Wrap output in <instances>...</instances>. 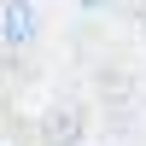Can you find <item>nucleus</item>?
Here are the masks:
<instances>
[{
	"instance_id": "nucleus-1",
	"label": "nucleus",
	"mask_w": 146,
	"mask_h": 146,
	"mask_svg": "<svg viewBox=\"0 0 146 146\" xmlns=\"http://www.w3.org/2000/svg\"><path fill=\"white\" fill-rule=\"evenodd\" d=\"M82 140V111L76 105H53L47 111V146H76Z\"/></svg>"
},
{
	"instance_id": "nucleus-2",
	"label": "nucleus",
	"mask_w": 146,
	"mask_h": 146,
	"mask_svg": "<svg viewBox=\"0 0 146 146\" xmlns=\"http://www.w3.org/2000/svg\"><path fill=\"white\" fill-rule=\"evenodd\" d=\"M35 6L29 0H6V47H23V41H35Z\"/></svg>"
},
{
	"instance_id": "nucleus-3",
	"label": "nucleus",
	"mask_w": 146,
	"mask_h": 146,
	"mask_svg": "<svg viewBox=\"0 0 146 146\" xmlns=\"http://www.w3.org/2000/svg\"><path fill=\"white\" fill-rule=\"evenodd\" d=\"M82 6H88V12H100V6H111V0H82Z\"/></svg>"
}]
</instances>
